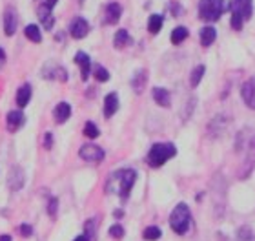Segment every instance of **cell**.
<instances>
[{
  "label": "cell",
  "mask_w": 255,
  "mask_h": 241,
  "mask_svg": "<svg viewBox=\"0 0 255 241\" xmlns=\"http://www.w3.org/2000/svg\"><path fill=\"white\" fill-rule=\"evenodd\" d=\"M135 181H137V172L133 168H121V170L110 174L106 183V192L119 194V198L126 201L131 194V188L135 187Z\"/></svg>",
  "instance_id": "cell-1"
},
{
  "label": "cell",
  "mask_w": 255,
  "mask_h": 241,
  "mask_svg": "<svg viewBox=\"0 0 255 241\" xmlns=\"http://www.w3.org/2000/svg\"><path fill=\"white\" fill-rule=\"evenodd\" d=\"M177 156V148L175 145H171V143H157L149 148L148 152V165L151 168H160V166H164L171 157Z\"/></svg>",
  "instance_id": "cell-2"
},
{
  "label": "cell",
  "mask_w": 255,
  "mask_h": 241,
  "mask_svg": "<svg viewBox=\"0 0 255 241\" xmlns=\"http://www.w3.org/2000/svg\"><path fill=\"white\" fill-rule=\"evenodd\" d=\"M191 225V212L188 209L186 203H179L175 209L171 210L170 214V227L171 231L179 234V236H184L188 231H190Z\"/></svg>",
  "instance_id": "cell-3"
},
{
  "label": "cell",
  "mask_w": 255,
  "mask_h": 241,
  "mask_svg": "<svg viewBox=\"0 0 255 241\" xmlns=\"http://www.w3.org/2000/svg\"><path fill=\"white\" fill-rule=\"evenodd\" d=\"M224 9V0H199V18L204 22H217Z\"/></svg>",
  "instance_id": "cell-4"
},
{
  "label": "cell",
  "mask_w": 255,
  "mask_h": 241,
  "mask_svg": "<svg viewBox=\"0 0 255 241\" xmlns=\"http://www.w3.org/2000/svg\"><path fill=\"white\" fill-rule=\"evenodd\" d=\"M79 156H80V159L88 161V163H101V161L106 157V152L97 145H84V146H80Z\"/></svg>",
  "instance_id": "cell-5"
},
{
  "label": "cell",
  "mask_w": 255,
  "mask_h": 241,
  "mask_svg": "<svg viewBox=\"0 0 255 241\" xmlns=\"http://www.w3.org/2000/svg\"><path fill=\"white\" fill-rule=\"evenodd\" d=\"M90 33V22L82 16H75L69 24V35L73 38H84Z\"/></svg>",
  "instance_id": "cell-6"
},
{
  "label": "cell",
  "mask_w": 255,
  "mask_h": 241,
  "mask_svg": "<svg viewBox=\"0 0 255 241\" xmlns=\"http://www.w3.org/2000/svg\"><path fill=\"white\" fill-rule=\"evenodd\" d=\"M42 77H46V79H49V80H60V82H66V80H68V71L64 70L62 66L48 62V64L42 68Z\"/></svg>",
  "instance_id": "cell-7"
},
{
  "label": "cell",
  "mask_w": 255,
  "mask_h": 241,
  "mask_svg": "<svg viewBox=\"0 0 255 241\" xmlns=\"http://www.w3.org/2000/svg\"><path fill=\"white\" fill-rule=\"evenodd\" d=\"M241 97L250 110H255V75L250 77L245 84L241 86Z\"/></svg>",
  "instance_id": "cell-8"
},
{
  "label": "cell",
  "mask_w": 255,
  "mask_h": 241,
  "mask_svg": "<svg viewBox=\"0 0 255 241\" xmlns=\"http://www.w3.org/2000/svg\"><path fill=\"white\" fill-rule=\"evenodd\" d=\"M24 123H26V115H24V112L22 110H11L9 113H7V119H5V126H7V132H18V130L24 126Z\"/></svg>",
  "instance_id": "cell-9"
},
{
  "label": "cell",
  "mask_w": 255,
  "mask_h": 241,
  "mask_svg": "<svg viewBox=\"0 0 255 241\" xmlns=\"http://www.w3.org/2000/svg\"><path fill=\"white\" fill-rule=\"evenodd\" d=\"M232 13L243 16L245 20H250L252 15H254L252 0H232Z\"/></svg>",
  "instance_id": "cell-10"
},
{
  "label": "cell",
  "mask_w": 255,
  "mask_h": 241,
  "mask_svg": "<svg viewBox=\"0 0 255 241\" xmlns=\"http://www.w3.org/2000/svg\"><path fill=\"white\" fill-rule=\"evenodd\" d=\"M121 15H123V5L119 4V2H110L104 7V24L106 26L117 24L121 20Z\"/></svg>",
  "instance_id": "cell-11"
},
{
  "label": "cell",
  "mask_w": 255,
  "mask_h": 241,
  "mask_svg": "<svg viewBox=\"0 0 255 241\" xmlns=\"http://www.w3.org/2000/svg\"><path fill=\"white\" fill-rule=\"evenodd\" d=\"M24 181H26L24 170H22L20 166H13L9 170V176H7V187H9V190H13V192L20 190L24 187Z\"/></svg>",
  "instance_id": "cell-12"
},
{
  "label": "cell",
  "mask_w": 255,
  "mask_h": 241,
  "mask_svg": "<svg viewBox=\"0 0 255 241\" xmlns=\"http://www.w3.org/2000/svg\"><path fill=\"white\" fill-rule=\"evenodd\" d=\"M246 150L248 152H246L245 165H243V172H241V179H246V176H250L252 170H254V166H255V139L248 145Z\"/></svg>",
  "instance_id": "cell-13"
},
{
  "label": "cell",
  "mask_w": 255,
  "mask_h": 241,
  "mask_svg": "<svg viewBox=\"0 0 255 241\" xmlns=\"http://www.w3.org/2000/svg\"><path fill=\"white\" fill-rule=\"evenodd\" d=\"M75 62H77V64H79V68H80V79L88 80V77H90V71H91L90 55H86L84 51H79V53L75 55Z\"/></svg>",
  "instance_id": "cell-14"
},
{
  "label": "cell",
  "mask_w": 255,
  "mask_h": 241,
  "mask_svg": "<svg viewBox=\"0 0 255 241\" xmlns=\"http://www.w3.org/2000/svg\"><path fill=\"white\" fill-rule=\"evenodd\" d=\"M16 31V13L13 7H7L4 11V33L7 37H13Z\"/></svg>",
  "instance_id": "cell-15"
},
{
  "label": "cell",
  "mask_w": 255,
  "mask_h": 241,
  "mask_svg": "<svg viewBox=\"0 0 255 241\" xmlns=\"http://www.w3.org/2000/svg\"><path fill=\"white\" fill-rule=\"evenodd\" d=\"M117 110H119L117 93H108V95L104 97V115L110 119V117H113V115L117 113Z\"/></svg>",
  "instance_id": "cell-16"
},
{
  "label": "cell",
  "mask_w": 255,
  "mask_h": 241,
  "mask_svg": "<svg viewBox=\"0 0 255 241\" xmlns=\"http://www.w3.org/2000/svg\"><path fill=\"white\" fill-rule=\"evenodd\" d=\"M69 115H71V106H69L68 102H59L57 106H55L53 110V117H55V123H66L69 119Z\"/></svg>",
  "instance_id": "cell-17"
},
{
  "label": "cell",
  "mask_w": 255,
  "mask_h": 241,
  "mask_svg": "<svg viewBox=\"0 0 255 241\" xmlns=\"http://www.w3.org/2000/svg\"><path fill=\"white\" fill-rule=\"evenodd\" d=\"M146 82H148V71L138 70L137 73L131 77V88L135 90V93H142V90L146 88Z\"/></svg>",
  "instance_id": "cell-18"
},
{
  "label": "cell",
  "mask_w": 255,
  "mask_h": 241,
  "mask_svg": "<svg viewBox=\"0 0 255 241\" xmlns=\"http://www.w3.org/2000/svg\"><path fill=\"white\" fill-rule=\"evenodd\" d=\"M153 101L162 108H170L171 106L170 91L166 90V88H153Z\"/></svg>",
  "instance_id": "cell-19"
},
{
  "label": "cell",
  "mask_w": 255,
  "mask_h": 241,
  "mask_svg": "<svg viewBox=\"0 0 255 241\" xmlns=\"http://www.w3.org/2000/svg\"><path fill=\"white\" fill-rule=\"evenodd\" d=\"M38 18H40V22H42V26H44V29H51L53 27V24H55V16H53V13H51V9L49 7H46V5H40L38 7Z\"/></svg>",
  "instance_id": "cell-20"
},
{
  "label": "cell",
  "mask_w": 255,
  "mask_h": 241,
  "mask_svg": "<svg viewBox=\"0 0 255 241\" xmlns=\"http://www.w3.org/2000/svg\"><path fill=\"white\" fill-rule=\"evenodd\" d=\"M29 101H31V86H29V84L20 86V88H18V91H16V106L26 108V104Z\"/></svg>",
  "instance_id": "cell-21"
},
{
  "label": "cell",
  "mask_w": 255,
  "mask_h": 241,
  "mask_svg": "<svg viewBox=\"0 0 255 241\" xmlns=\"http://www.w3.org/2000/svg\"><path fill=\"white\" fill-rule=\"evenodd\" d=\"M133 40L131 37H129V33L126 31V29H119L117 33H115V37H113V46L117 49H123L126 48V46H129Z\"/></svg>",
  "instance_id": "cell-22"
},
{
  "label": "cell",
  "mask_w": 255,
  "mask_h": 241,
  "mask_svg": "<svg viewBox=\"0 0 255 241\" xmlns=\"http://www.w3.org/2000/svg\"><path fill=\"white\" fill-rule=\"evenodd\" d=\"M215 38H217V31H215V27L206 26V27H202L201 29V44L204 46V48L212 46V44L215 42Z\"/></svg>",
  "instance_id": "cell-23"
},
{
  "label": "cell",
  "mask_w": 255,
  "mask_h": 241,
  "mask_svg": "<svg viewBox=\"0 0 255 241\" xmlns=\"http://www.w3.org/2000/svg\"><path fill=\"white\" fill-rule=\"evenodd\" d=\"M162 26H164V18H162V15H151L148 20V31L151 33V35H157V33L162 29Z\"/></svg>",
  "instance_id": "cell-24"
},
{
  "label": "cell",
  "mask_w": 255,
  "mask_h": 241,
  "mask_svg": "<svg viewBox=\"0 0 255 241\" xmlns=\"http://www.w3.org/2000/svg\"><path fill=\"white\" fill-rule=\"evenodd\" d=\"M24 35H26L27 40H31V42H35V44H38L40 40H42V33H40L38 26H35V24H29V26H26V29H24Z\"/></svg>",
  "instance_id": "cell-25"
},
{
  "label": "cell",
  "mask_w": 255,
  "mask_h": 241,
  "mask_svg": "<svg viewBox=\"0 0 255 241\" xmlns=\"http://www.w3.org/2000/svg\"><path fill=\"white\" fill-rule=\"evenodd\" d=\"M188 35H190V31H188L186 27L179 26V27H175V29L171 31L170 40H171V44H181V42H184V40H186Z\"/></svg>",
  "instance_id": "cell-26"
},
{
  "label": "cell",
  "mask_w": 255,
  "mask_h": 241,
  "mask_svg": "<svg viewBox=\"0 0 255 241\" xmlns=\"http://www.w3.org/2000/svg\"><path fill=\"white\" fill-rule=\"evenodd\" d=\"M204 73H206V68L204 66H197L195 70L191 71L190 73V86L191 88H197V86L201 84V80H202V77H204Z\"/></svg>",
  "instance_id": "cell-27"
},
{
  "label": "cell",
  "mask_w": 255,
  "mask_h": 241,
  "mask_svg": "<svg viewBox=\"0 0 255 241\" xmlns=\"http://www.w3.org/2000/svg\"><path fill=\"white\" fill-rule=\"evenodd\" d=\"M160 236H162V231H160L159 227H146L142 232V238L146 241H157Z\"/></svg>",
  "instance_id": "cell-28"
},
{
  "label": "cell",
  "mask_w": 255,
  "mask_h": 241,
  "mask_svg": "<svg viewBox=\"0 0 255 241\" xmlns=\"http://www.w3.org/2000/svg\"><path fill=\"white\" fill-rule=\"evenodd\" d=\"M237 241H255L254 229L248 227V225L241 227L239 231H237Z\"/></svg>",
  "instance_id": "cell-29"
},
{
  "label": "cell",
  "mask_w": 255,
  "mask_h": 241,
  "mask_svg": "<svg viewBox=\"0 0 255 241\" xmlns=\"http://www.w3.org/2000/svg\"><path fill=\"white\" fill-rule=\"evenodd\" d=\"M84 135L86 137H90V139H97V137L101 135V132H99V128L95 126V123L88 121V123L84 124Z\"/></svg>",
  "instance_id": "cell-30"
},
{
  "label": "cell",
  "mask_w": 255,
  "mask_h": 241,
  "mask_svg": "<svg viewBox=\"0 0 255 241\" xmlns=\"http://www.w3.org/2000/svg\"><path fill=\"white\" fill-rule=\"evenodd\" d=\"M93 75L99 82H108L110 80V71L106 68H102V66H95V70H93Z\"/></svg>",
  "instance_id": "cell-31"
},
{
  "label": "cell",
  "mask_w": 255,
  "mask_h": 241,
  "mask_svg": "<svg viewBox=\"0 0 255 241\" xmlns=\"http://www.w3.org/2000/svg\"><path fill=\"white\" fill-rule=\"evenodd\" d=\"M57 210H59V199L51 198L48 203V214L51 220H57Z\"/></svg>",
  "instance_id": "cell-32"
},
{
  "label": "cell",
  "mask_w": 255,
  "mask_h": 241,
  "mask_svg": "<svg viewBox=\"0 0 255 241\" xmlns=\"http://www.w3.org/2000/svg\"><path fill=\"white\" fill-rule=\"evenodd\" d=\"M230 24H232V27H234L235 31H241V29H243V24H245V18L239 15H235V13H232V20H230Z\"/></svg>",
  "instance_id": "cell-33"
},
{
  "label": "cell",
  "mask_w": 255,
  "mask_h": 241,
  "mask_svg": "<svg viewBox=\"0 0 255 241\" xmlns=\"http://www.w3.org/2000/svg\"><path fill=\"white\" fill-rule=\"evenodd\" d=\"M84 229H86V238H88V240L91 241L93 238H95V220L86 221Z\"/></svg>",
  "instance_id": "cell-34"
},
{
  "label": "cell",
  "mask_w": 255,
  "mask_h": 241,
  "mask_svg": "<svg viewBox=\"0 0 255 241\" xmlns=\"http://www.w3.org/2000/svg\"><path fill=\"white\" fill-rule=\"evenodd\" d=\"M110 236L112 238H117V240H121V238L124 236V229H123V225H113V227H110Z\"/></svg>",
  "instance_id": "cell-35"
},
{
  "label": "cell",
  "mask_w": 255,
  "mask_h": 241,
  "mask_svg": "<svg viewBox=\"0 0 255 241\" xmlns=\"http://www.w3.org/2000/svg\"><path fill=\"white\" fill-rule=\"evenodd\" d=\"M170 11H171V15H173V16H181L182 15V7H181V4H179V2H171Z\"/></svg>",
  "instance_id": "cell-36"
},
{
  "label": "cell",
  "mask_w": 255,
  "mask_h": 241,
  "mask_svg": "<svg viewBox=\"0 0 255 241\" xmlns=\"http://www.w3.org/2000/svg\"><path fill=\"white\" fill-rule=\"evenodd\" d=\"M51 146H53V134H46L44 135V148L51 150Z\"/></svg>",
  "instance_id": "cell-37"
},
{
  "label": "cell",
  "mask_w": 255,
  "mask_h": 241,
  "mask_svg": "<svg viewBox=\"0 0 255 241\" xmlns=\"http://www.w3.org/2000/svg\"><path fill=\"white\" fill-rule=\"evenodd\" d=\"M20 234H22L24 238H29V236L33 234V229H31L29 225H22V227H20Z\"/></svg>",
  "instance_id": "cell-38"
},
{
  "label": "cell",
  "mask_w": 255,
  "mask_h": 241,
  "mask_svg": "<svg viewBox=\"0 0 255 241\" xmlns=\"http://www.w3.org/2000/svg\"><path fill=\"white\" fill-rule=\"evenodd\" d=\"M57 4H59V0H46V2H44V5H46V7H49V9H53Z\"/></svg>",
  "instance_id": "cell-39"
},
{
  "label": "cell",
  "mask_w": 255,
  "mask_h": 241,
  "mask_svg": "<svg viewBox=\"0 0 255 241\" xmlns=\"http://www.w3.org/2000/svg\"><path fill=\"white\" fill-rule=\"evenodd\" d=\"M4 60H5V51L2 48H0V64H2Z\"/></svg>",
  "instance_id": "cell-40"
},
{
  "label": "cell",
  "mask_w": 255,
  "mask_h": 241,
  "mask_svg": "<svg viewBox=\"0 0 255 241\" xmlns=\"http://www.w3.org/2000/svg\"><path fill=\"white\" fill-rule=\"evenodd\" d=\"M73 241H90V240H88V238H86V236H77Z\"/></svg>",
  "instance_id": "cell-41"
},
{
  "label": "cell",
  "mask_w": 255,
  "mask_h": 241,
  "mask_svg": "<svg viewBox=\"0 0 255 241\" xmlns=\"http://www.w3.org/2000/svg\"><path fill=\"white\" fill-rule=\"evenodd\" d=\"M0 241H11V236H7V234H4V236H0Z\"/></svg>",
  "instance_id": "cell-42"
}]
</instances>
